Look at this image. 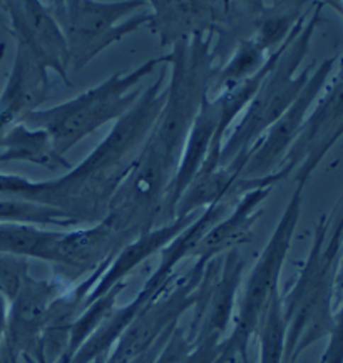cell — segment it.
Returning a JSON list of instances; mask_svg holds the SVG:
<instances>
[{
  "label": "cell",
  "instance_id": "cell-1",
  "mask_svg": "<svg viewBox=\"0 0 343 363\" xmlns=\"http://www.w3.org/2000/svg\"><path fill=\"white\" fill-rule=\"evenodd\" d=\"M163 104V92L156 86L147 87L94 151L59 178L30 181L0 171V198L43 204L60 209L81 225H97L104 220L111 196L151 134Z\"/></svg>",
  "mask_w": 343,
  "mask_h": 363
},
{
  "label": "cell",
  "instance_id": "cell-2",
  "mask_svg": "<svg viewBox=\"0 0 343 363\" xmlns=\"http://www.w3.org/2000/svg\"><path fill=\"white\" fill-rule=\"evenodd\" d=\"M343 246V220L323 215L308 258L281 295L286 325L283 363H295L310 345L332 333L335 278Z\"/></svg>",
  "mask_w": 343,
  "mask_h": 363
},
{
  "label": "cell",
  "instance_id": "cell-3",
  "mask_svg": "<svg viewBox=\"0 0 343 363\" xmlns=\"http://www.w3.org/2000/svg\"><path fill=\"white\" fill-rule=\"evenodd\" d=\"M169 62L168 52L139 64L129 72H116L104 82L62 104L34 111L26 116L22 124L47 133L57 155L66 157L76 144L94 134L101 125L123 118L145 91L139 84Z\"/></svg>",
  "mask_w": 343,
  "mask_h": 363
},
{
  "label": "cell",
  "instance_id": "cell-4",
  "mask_svg": "<svg viewBox=\"0 0 343 363\" xmlns=\"http://www.w3.org/2000/svg\"><path fill=\"white\" fill-rule=\"evenodd\" d=\"M323 6L325 4H312L310 11L296 22L288 39L285 40L280 57L259 84L257 94L244 109L240 123L225 139L220 164H228L236 156L248 152L305 89L313 66H308L298 76L296 71L307 57Z\"/></svg>",
  "mask_w": 343,
  "mask_h": 363
},
{
  "label": "cell",
  "instance_id": "cell-5",
  "mask_svg": "<svg viewBox=\"0 0 343 363\" xmlns=\"http://www.w3.org/2000/svg\"><path fill=\"white\" fill-rule=\"evenodd\" d=\"M215 35L193 37L171 48L166 101L146 143L179 167L184 144L203 101L210 97L216 71Z\"/></svg>",
  "mask_w": 343,
  "mask_h": 363
},
{
  "label": "cell",
  "instance_id": "cell-6",
  "mask_svg": "<svg viewBox=\"0 0 343 363\" xmlns=\"http://www.w3.org/2000/svg\"><path fill=\"white\" fill-rule=\"evenodd\" d=\"M307 183H296V188L286 204L283 215L268 240L262 255L244 281L243 291L236 305L233 328L230 337L221 343L220 355L216 363H249L248 350L249 342L257 335L262 323L268 303L275 293L280 291L281 272H283L285 259L288 256L291 241L301 215V203H303V191Z\"/></svg>",
  "mask_w": 343,
  "mask_h": 363
},
{
  "label": "cell",
  "instance_id": "cell-7",
  "mask_svg": "<svg viewBox=\"0 0 343 363\" xmlns=\"http://www.w3.org/2000/svg\"><path fill=\"white\" fill-rule=\"evenodd\" d=\"M62 30L69 50V71H81L92 59L150 24L145 0H52L45 2Z\"/></svg>",
  "mask_w": 343,
  "mask_h": 363
},
{
  "label": "cell",
  "instance_id": "cell-8",
  "mask_svg": "<svg viewBox=\"0 0 343 363\" xmlns=\"http://www.w3.org/2000/svg\"><path fill=\"white\" fill-rule=\"evenodd\" d=\"M205 269L206 264L194 262L186 273L176 274L163 291L147 301L106 357L108 363H131L178 327L181 316L196 303Z\"/></svg>",
  "mask_w": 343,
  "mask_h": 363
},
{
  "label": "cell",
  "instance_id": "cell-9",
  "mask_svg": "<svg viewBox=\"0 0 343 363\" xmlns=\"http://www.w3.org/2000/svg\"><path fill=\"white\" fill-rule=\"evenodd\" d=\"M69 285L57 278H26L21 290L9 301L7 325L0 347V363H22V357L34 355L47 322L52 301Z\"/></svg>",
  "mask_w": 343,
  "mask_h": 363
},
{
  "label": "cell",
  "instance_id": "cell-10",
  "mask_svg": "<svg viewBox=\"0 0 343 363\" xmlns=\"http://www.w3.org/2000/svg\"><path fill=\"white\" fill-rule=\"evenodd\" d=\"M343 136V55L338 72L325 94L307 116L303 128L290 147L288 155L278 169L291 174L295 171L296 183H307L315 167Z\"/></svg>",
  "mask_w": 343,
  "mask_h": 363
},
{
  "label": "cell",
  "instance_id": "cell-11",
  "mask_svg": "<svg viewBox=\"0 0 343 363\" xmlns=\"http://www.w3.org/2000/svg\"><path fill=\"white\" fill-rule=\"evenodd\" d=\"M0 24L9 27L17 48L24 49L47 71L55 72L67 86H71L66 39L45 2H0Z\"/></svg>",
  "mask_w": 343,
  "mask_h": 363
},
{
  "label": "cell",
  "instance_id": "cell-12",
  "mask_svg": "<svg viewBox=\"0 0 343 363\" xmlns=\"http://www.w3.org/2000/svg\"><path fill=\"white\" fill-rule=\"evenodd\" d=\"M337 60L338 57H332L320 64L317 71L310 76L307 86L301 91V94L296 97L293 104L263 134L262 139L249 149L247 166H244L243 173H241V178H262V176L270 174L281 166L285 156L288 155L290 147L293 146L296 138H298L313 102L317 101L320 92L327 86V81L330 77L333 67H335Z\"/></svg>",
  "mask_w": 343,
  "mask_h": 363
},
{
  "label": "cell",
  "instance_id": "cell-13",
  "mask_svg": "<svg viewBox=\"0 0 343 363\" xmlns=\"http://www.w3.org/2000/svg\"><path fill=\"white\" fill-rule=\"evenodd\" d=\"M128 243L103 221L97 225L62 231L55 245L54 277L66 285H77L96 273L109 267L114 256Z\"/></svg>",
  "mask_w": 343,
  "mask_h": 363
},
{
  "label": "cell",
  "instance_id": "cell-14",
  "mask_svg": "<svg viewBox=\"0 0 343 363\" xmlns=\"http://www.w3.org/2000/svg\"><path fill=\"white\" fill-rule=\"evenodd\" d=\"M49 71L29 52L17 48L12 71L0 94V139L26 116L34 113L47 99Z\"/></svg>",
  "mask_w": 343,
  "mask_h": 363
},
{
  "label": "cell",
  "instance_id": "cell-15",
  "mask_svg": "<svg viewBox=\"0 0 343 363\" xmlns=\"http://www.w3.org/2000/svg\"><path fill=\"white\" fill-rule=\"evenodd\" d=\"M271 191L273 188H259L243 194L228 215L206 231L193 253L194 262L208 264L218 256L249 243L253 240L254 225L263 215L262 204L266 201Z\"/></svg>",
  "mask_w": 343,
  "mask_h": 363
},
{
  "label": "cell",
  "instance_id": "cell-16",
  "mask_svg": "<svg viewBox=\"0 0 343 363\" xmlns=\"http://www.w3.org/2000/svg\"><path fill=\"white\" fill-rule=\"evenodd\" d=\"M198 216V213H193L189 216L174 218L168 225L156 228V230L139 236V238L133 240L131 243L124 246L114 256L113 262L106 268V272L101 274L94 288L89 291V295H87L84 301V308L87 305H91L92 301H96L97 298L104 296L109 290H113L116 285L128 281V277L139 264L146 262L147 258H151L154 253H161V250H164L181 231L186 230Z\"/></svg>",
  "mask_w": 343,
  "mask_h": 363
},
{
  "label": "cell",
  "instance_id": "cell-17",
  "mask_svg": "<svg viewBox=\"0 0 343 363\" xmlns=\"http://www.w3.org/2000/svg\"><path fill=\"white\" fill-rule=\"evenodd\" d=\"M248 152L236 156L228 164L199 167L196 176L176 203L174 218L189 216L226 199L236 181L241 179V173L248 161Z\"/></svg>",
  "mask_w": 343,
  "mask_h": 363
},
{
  "label": "cell",
  "instance_id": "cell-18",
  "mask_svg": "<svg viewBox=\"0 0 343 363\" xmlns=\"http://www.w3.org/2000/svg\"><path fill=\"white\" fill-rule=\"evenodd\" d=\"M0 164L26 161L50 171H69L72 167L66 157L57 155L47 133L22 123L9 129L6 136L0 139Z\"/></svg>",
  "mask_w": 343,
  "mask_h": 363
},
{
  "label": "cell",
  "instance_id": "cell-19",
  "mask_svg": "<svg viewBox=\"0 0 343 363\" xmlns=\"http://www.w3.org/2000/svg\"><path fill=\"white\" fill-rule=\"evenodd\" d=\"M60 235L62 231H49L39 226L0 223V253L52 264Z\"/></svg>",
  "mask_w": 343,
  "mask_h": 363
},
{
  "label": "cell",
  "instance_id": "cell-20",
  "mask_svg": "<svg viewBox=\"0 0 343 363\" xmlns=\"http://www.w3.org/2000/svg\"><path fill=\"white\" fill-rule=\"evenodd\" d=\"M270 55L271 54L265 52L252 37L240 40L233 52H231L230 59L225 64H218L216 66L210 94L213 92L216 96L218 92L228 89L235 84L243 82L254 76L258 71H262V67L265 66Z\"/></svg>",
  "mask_w": 343,
  "mask_h": 363
},
{
  "label": "cell",
  "instance_id": "cell-21",
  "mask_svg": "<svg viewBox=\"0 0 343 363\" xmlns=\"http://www.w3.org/2000/svg\"><path fill=\"white\" fill-rule=\"evenodd\" d=\"M126 286H128V281L119 283V285H116L113 290L106 293L104 296L97 298L96 301H92L91 305H87L86 308L82 310V313L77 316V320L72 325L66 357H64L60 362L71 360L74 353L84 345L86 340L104 323V320L113 313V310L116 308V301H118L119 295L123 293V290Z\"/></svg>",
  "mask_w": 343,
  "mask_h": 363
},
{
  "label": "cell",
  "instance_id": "cell-22",
  "mask_svg": "<svg viewBox=\"0 0 343 363\" xmlns=\"http://www.w3.org/2000/svg\"><path fill=\"white\" fill-rule=\"evenodd\" d=\"M286 325L281 308L280 291L275 293L258 327L259 362L258 363H283Z\"/></svg>",
  "mask_w": 343,
  "mask_h": 363
},
{
  "label": "cell",
  "instance_id": "cell-23",
  "mask_svg": "<svg viewBox=\"0 0 343 363\" xmlns=\"http://www.w3.org/2000/svg\"><path fill=\"white\" fill-rule=\"evenodd\" d=\"M30 274V263L27 258L0 253V295L9 301L17 295L22 283Z\"/></svg>",
  "mask_w": 343,
  "mask_h": 363
},
{
  "label": "cell",
  "instance_id": "cell-24",
  "mask_svg": "<svg viewBox=\"0 0 343 363\" xmlns=\"http://www.w3.org/2000/svg\"><path fill=\"white\" fill-rule=\"evenodd\" d=\"M320 363H343V300L337 313H333L330 342Z\"/></svg>",
  "mask_w": 343,
  "mask_h": 363
},
{
  "label": "cell",
  "instance_id": "cell-25",
  "mask_svg": "<svg viewBox=\"0 0 343 363\" xmlns=\"http://www.w3.org/2000/svg\"><path fill=\"white\" fill-rule=\"evenodd\" d=\"M176 328H178V327H176ZM176 328H174V330H176ZM174 330H171V332L166 333L164 337L161 338L159 342H157L154 347H151L150 350H147L146 353H142L141 357H137L136 360H133L131 363H156L157 357H159L161 350H163L166 343H168V340L171 338V335H173ZM92 363H108V360H106V357H101V358H97V360H94V362H92Z\"/></svg>",
  "mask_w": 343,
  "mask_h": 363
},
{
  "label": "cell",
  "instance_id": "cell-26",
  "mask_svg": "<svg viewBox=\"0 0 343 363\" xmlns=\"http://www.w3.org/2000/svg\"><path fill=\"white\" fill-rule=\"evenodd\" d=\"M7 308L9 303L7 300L0 295V347H2L4 335H6V325H7Z\"/></svg>",
  "mask_w": 343,
  "mask_h": 363
},
{
  "label": "cell",
  "instance_id": "cell-27",
  "mask_svg": "<svg viewBox=\"0 0 343 363\" xmlns=\"http://www.w3.org/2000/svg\"><path fill=\"white\" fill-rule=\"evenodd\" d=\"M22 363H49L47 358H45L43 343H40V347L37 348V352L34 353V355L22 357ZM60 363H66V362H60Z\"/></svg>",
  "mask_w": 343,
  "mask_h": 363
},
{
  "label": "cell",
  "instance_id": "cell-28",
  "mask_svg": "<svg viewBox=\"0 0 343 363\" xmlns=\"http://www.w3.org/2000/svg\"><path fill=\"white\" fill-rule=\"evenodd\" d=\"M340 291L343 293V246L340 253V262H338V269H337V278H335V293Z\"/></svg>",
  "mask_w": 343,
  "mask_h": 363
},
{
  "label": "cell",
  "instance_id": "cell-29",
  "mask_svg": "<svg viewBox=\"0 0 343 363\" xmlns=\"http://www.w3.org/2000/svg\"><path fill=\"white\" fill-rule=\"evenodd\" d=\"M332 216H337V218H342L343 220V194H342V198H340V201L337 203V206H335V209H333V213H332Z\"/></svg>",
  "mask_w": 343,
  "mask_h": 363
},
{
  "label": "cell",
  "instance_id": "cell-30",
  "mask_svg": "<svg viewBox=\"0 0 343 363\" xmlns=\"http://www.w3.org/2000/svg\"><path fill=\"white\" fill-rule=\"evenodd\" d=\"M328 6H332L343 17V2H328Z\"/></svg>",
  "mask_w": 343,
  "mask_h": 363
},
{
  "label": "cell",
  "instance_id": "cell-31",
  "mask_svg": "<svg viewBox=\"0 0 343 363\" xmlns=\"http://www.w3.org/2000/svg\"><path fill=\"white\" fill-rule=\"evenodd\" d=\"M6 49H7V45L4 44H0V66H2V60H4V57H6Z\"/></svg>",
  "mask_w": 343,
  "mask_h": 363
}]
</instances>
